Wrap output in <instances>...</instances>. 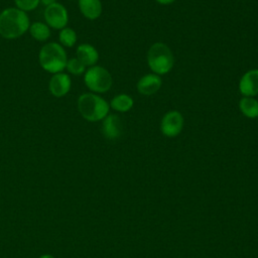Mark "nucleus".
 <instances>
[{
	"mask_svg": "<svg viewBox=\"0 0 258 258\" xmlns=\"http://www.w3.org/2000/svg\"><path fill=\"white\" fill-rule=\"evenodd\" d=\"M110 107L120 113H126L130 111L134 106L133 98L127 94H118L110 101Z\"/></svg>",
	"mask_w": 258,
	"mask_h": 258,
	"instance_id": "4468645a",
	"label": "nucleus"
},
{
	"mask_svg": "<svg viewBox=\"0 0 258 258\" xmlns=\"http://www.w3.org/2000/svg\"><path fill=\"white\" fill-rule=\"evenodd\" d=\"M79 8L82 14L90 20H95L102 14L101 0H79Z\"/></svg>",
	"mask_w": 258,
	"mask_h": 258,
	"instance_id": "ddd939ff",
	"label": "nucleus"
},
{
	"mask_svg": "<svg viewBox=\"0 0 258 258\" xmlns=\"http://www.w3.org/2000/svg\"><path fill=\"white\" fill-rule=\"evenodd\" d=\"M87 88L94 93H106L113 84V79L109 71L101 66L90 67L84 77Z\"/></svg>",
	"mask_w": 258,
	"mask_h": 258,
	"instance_id": "39448f33",
	"label": "nucleus"
},
{
	"mask_svg": "<svg viewBox=\"0 0 258 258\" xmlns=\"http://www.w3.org/2000/svg\"><path fill=\"white\" fill-rule=\"evenodd\" d=\"M29 31H30L31 36L38 41H44L50 35V30H49L48 26L42 22L32 23L29 26Z\"/></svg>",
	"mask_w": 258,
	"mask_h": 258,
	"instance_id": "dca6fc26",
	"label": "nucleus"
},
{
	"mask_svg": "<svg viewBox=\"0 0 258 258\" xmlns=\"http://www.w3.org/2000/svg\"><path fill=\"white\" fill-rule=\"evenodd\" d=\"M122 132V121L118 115L108 114L103 119L102 133L103 135L111 140L120 137Z\"/></svg>",
	"mask_w": 258,
	"mask_h": 258,
	"instance_id": "9b49d317",
	"label": "nucleus"
},
{
	"mask_svg": "<svg viewBox=\"0 0 258 258\" xmlns=\"http://www.w3.org/2000/svg\"><path fill=\"white\" fill-rule=\"evenodd\" d=\"M40 0H14L16 7L22 11H31L35 9Z\"/></svg>",
	"mask_w": 258,
	"mask_h": 258,
	"instance_id": "6ab92c4d",
	"label": "nucleus"
},
{
	"mask_svg": "<svg viewBox=\"0 0 258 258\" xmlns=\"http://www.w3.org/2000/svg\"><path fill=\"white\" fill-rule=\"evenodd\" d=\"M44 19L51 28L62 29L66 27L69 20L68 11L64 6L55 2L45 7Z\"/></svg>",
	"mask_w": 258,
	"mask_h": 258,
	"instance_id": "0eeeda50",
	"label": "nucleus"
},
{
	"mask_svg": "<svg viewBox=\"0 0 258 258\" xmlns=\"http://www.w3.org/2000/svg\"><path fill=\"white\" fill-rule=\"evenodd\" d=\"M72 81L69 75L63 73L54 74L49 81V91L54 97H62L67 95L71 89Z\"/></svg>",
	"mask_w": 258,
	"mask_h": 258,
	"instance_id": "9d476101",
	"label": "nucleus"
},
{
	"mask_svg": "<svg viewBox=\"0 0 258 258\" xmlns=\"http://www.w3.org/2000/svg\"><path fill=\"white\" fill-rule=\"evenodd\" d=\"M158 4L160 5H170L172 4L173 2H175L176 0H155Z\"/></svg>",
	"mask_w": 258,
	"mask_h": 258,
	"instance_id": "aec40b11",
	"label": "nucleus"
},
{
	"mask_svg": "<svg viewBox=\"0 0 258 258\" xmlns=\"http://www.w3.org/2000/svg\"><path fill=\"white\" fill-rule=\"evenodd\" d=\"M29 26L27 14L18 8H6L0 13V35L6 39L20 37Z\"/></svg>",
	"mask_w": 258,
	"mask_h": 258,
	"instance_id": "f257e3e1",
	"label": "nucleus"
},
{
	"mask_svg": "<svg viewBox=\"0 0 258 258\" xmlns=\"http://www.w3.org/2000/svg\"><path fill=\"white\" fill-rule=\"evenodd\" d=\"M239 109L249 119L258 118V101L254 97H242L239 101Z\"/></svg>",
	"mask_w": 258,
	"mask_h": 258,
	"instance_id": "2eb2a0df",
	"label": "nucleus"
},
{
	"mask_svg": "<svg viewBox=\"0 0 258 258\" xmlns=\"http://www.w3.org/2000/svg\"><path fill=\"white\" fill-rule=\"evenodd\" d=\"M147 64L153 74H168L174 66V56L169 46L160 41L151 44L147 51Z\"/></svg>",
	"mask_w": 258,
	"mask_h": 258,
	"instance_id": "7ed1b4c3",
	"label": "nucleus"
},
{
	"mask_svg": "<svg viewBox=\"0 0 258 258\" xmlns=\"http://www.w3.org/2000/svg\"><path fill=\"white\" fill-rule=\"evenodd\" d=\"M77 58L86 67H93L99 59L98 50L89 43H82L77 47Z\"/></svg>",
	"mask_w": 258,
	"mask_h": 258,
	"instance_id": "f8f14e48",
	"label": "nucleus"
},
{
	"mask_svg": "<svg viewBox=\"0 0 258 258\" xmlns=\"http://www.w3.org/2000/svg\"><path fill=\"white\" fill-rule=\"evenodd\" d=\"M161 85H162V80L160 76L151 73L141 77L137 82L136 88L139 94L144 96H151L159 91V89L161 88Z\"/></svg>",
	"mask_w": 258,
	"mask_h": 258,
	"instance_id": "1a4fd4ad",
	"label": "nucleus"
},
{
	"mask_svg": "<svg viewBox=\"0 0 258 258\" xmlns=\"http://www.w3.org/2000/svg\"><path fill=\"white\" fill-rule=\"evenodd\" d=\"M78 109L84 119L90 122L103 120L110 110L109 103L94 93H85L78 99Z\"/></svg>",
	"mask_w": 258,
	"mask_h": 258,
	"instance_id": "f03ea898",
	"label": "nucleus"
},
{
	"mask_svg": "<svg viewBox=\"0 0 258 258\" xmlns=\"http://www.w3.org/2000/svg\"><path fill=\"white\" fill-rule=\"evenodd\" d=\"M40 2H41L44 6H49V5L53 4V3H55L56 0H40Z\"/></svg>",
	"mask_w": 258,
	"mask_h": 258,
	"instance_id": "412c9836",
	"label": "nucleus"
},
{
	"mask_svg": "<svg viewBox=\"0 0 258 258\" xmlns=\"http://www.w3.org/2000/svg\"><path fill=\"white\" fill-rule=\"evenodd\" d=\"M239 92L243 97L258 95V69H251L244 73L239 81Z\"/></svg>",
	"mask_w": 258,
	"mask_h": 258,
	"instance_id": "6e6552de",
	"label": "nucleus"
},
{
	"mask_svg": "<svg viewBox=\"0 0 258 258\" xmlns=\"http://www.w3.org/2000/svg\"><path fill=\"white\" fill-rule=\"evenodd\" d=\"M39 258H54V257H53V256H51V255H48V254H44V255L40 256Z\"/></svg>",
	"mask_w": 258,
	"mask_h": 258,
	"instance_id": "4be33fe9",
	"label": "nucleus"
},
{
	"mask_svg": "<svg viewBox=\"0 0 258 258\" xmlns=\"http://www.w3.org/2000/svg\"><path fill=\"white\" fill-rule=\"evenodd\" d=\"M66 68H67L69 73H71L73 75H76V76H79V75L83 74L86 70V66L81 60H79L77 57H73V58L68 59Z\"/></svg>",
	"mask_w": 258,
	"mask_h": 258,
	"instance_id": "a211bd4d",
	"label": "nucleus"
},
{
	"mask_svg": "<svg viewBox=\"0 0 258 258\" xmlns=\"http://www.w3.org/2000/svg\"><path fill=\"white\" fill-rule=\"evenodd\" d=\"M183 116L177 110H171L166 112L160 121L161 133L169 138L179 135L183 129Z\"/></svg>",
	"mask_w": 258,
	"mask_h": 258,
	"instance_id": "423d86ee",
	"label": "nucleus"
},
{
	"mask_svg": "<svg viewBox=\"0 0 258 258\" xmlns=\"http://www.w3.org/2000/svg\"><path fill=\"white\" fill-rule=\"evenodd\" d=\"M41 68L51 74L60 73L67 66V53L63 47L56 42H48L44 44L38 54Z\"/></svg>",
	"mask_w": 258,
	"mask_h": 258,
	"instance_id": "20e7f679",
	"label": "nucleus"
},
{
	"mask_svg": "<svg viewBox=\"0 0 258 258\" xmlns=\"http://www.w3.org/2000/svg\"><path fill=\"white\" fill-rule=\"evenodd\" d=\"M59 41L63 46L67 47H72L77 41V34L76 32L70 28V27H64L60 29L59 35H58Z\"/></svg>",
	"mask_w": 258,
	"mask_h": 258,
	"instance_id": "f3484780",
	"label": "nucleus"
}]
</instances>
